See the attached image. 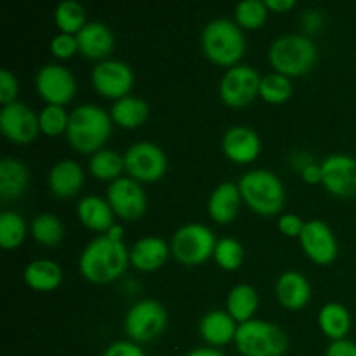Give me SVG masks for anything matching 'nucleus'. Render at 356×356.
<instances>
[{
	"mask_svg": "<svg viewBox=\"0 0 356 356\" xmlns=\"http://www.w3.org/2000/svg\"><path fill=\"white\" fill-rule=\"evenodd\" d=\"M129 263V249L124 242L108 235L96 236L82 250L79 259L80 273L92 284H108L120 277Z\"/></svg>",
	"mask_w": 356,
	"mask_h": 356,
	"instance_id": "f257e3e1",
	"label": "nucleus"
},
{
	"mask_svg": "<svg viewBox=\"0 0 356 356\" xmlns=\"http://www.w3.org/2000/svg\"><path fill=\"white\" fill-rule=\"evenodd\" d=\"M111 134V115L97 104H80L70 113L66 139L80 153L99 152Z\"/></svg>",
	"mask_w": 356,
	"mask_h": 356,
	"instance_id": "f03ea898",
	"label": "nucleus"
},
{
	"mask_svg": "<svg viewBox=\"0 0 356 356\" xmlns=\"http://www.w3.org/2000/svg\"><path fill=\"white\" fill-rule=\"evenodd\" d=\"M202 49L212 63L232 68L245 52V35L235 21L216 17L202 31Z\"/></svg>",
	"mask_w": 356,
	"mask_h": 356,
	"instance_id": "7ed1b4c3",
	"label": "nucleus"
},
{
	"mask_svg": "<svg viewBox=\"0 0 356 356\" xmlns=\"http://www.w3.org/2000/svg\"><path fill=\"white\" fill-rule=\"evenodd\" d=\"M238 190L245 204L257 214H278L285 204L284 184L271 170H249L240 177Z\"/></svg>",
	"mask_w": 356,
	"mask_h": 356,
	"instance_id": "20e7f679",
	"label": "nucleus"
},
{
	"mask_svg": "<svg viewBox=\"0 0 356 356\" xmlns=\"http://www.w3.org/2000/svg\"><path fill=\"white\" fill-rule=\"evenodd\" d=\"M316 61V47L306 35L285 33L270 45V63L285 76L305 75Z\"/></svg>",
	"mask_w": 356,
	"mask_h": 356,
	"instance_id": "39448f33",
	"label": "nucleus"
},
{
	"mask_svg": "<svg viewBox=\"0 0 356 356\" xmlns=\"http://www.w3.org/2000/svg\"><path fill=\"white\" fill-rule=\"evenodd\" d=\"M235 344L243 356H282L289 341L284 330L266 320H249L238 323Z\"/></svg>",
	"mask_w": 356,
	"mask_h": 356,
	"instance_id": "423d86ee",
	"label": "nucleus"
},
{
	"mask_svg": "<svg viewBox=\"0 0 356 356\" xmlns=\"http://www.w3.org/2000/svg\"><path fill=\"white\" fill-rule=\"evenodd\" d=\"M216 243L218 240L209 226L200 222H186L172 235L170 250L181 264L193 266L214 256Z\"/></svg>",
	"mask_w": 356,
	"mask_h": 356,
	"instance_id": "0eeeda50",
	"label": "nucleus"
},
{
	"mask_svg": "<svg viewBox=\"0 0 356 356\" xmlns=\"http://www.w3.org/2000/svg\"><path fill=\"white\" fill-rule=\"evenodd\" d=\"M125 332L136 343H148L155 339L167 327V312L155 299H143L134 302L125 313Z\"/></svg>",
	"mask_w": 356,
	"mask_h": 356,
	"instance_id": "6e6552de",
	"label": "nucleus"
},
{
	"mask_svg": "<svg viewBox=\"0 0 356 356\" xmlns=\"http://www.w3.org/2000/svg\"><path fill=\"white\" fill-rule=\"evenodd\" d=\"M125 170L139 183L159 181L167 170V155L159 145L149 141L134 143L124 155Z\"/></svg>",
	"mask_w": 356,
	"mask_h": 356,
	"instance_id": "1a4fd4ad",
	"label": "nucleus"
},
{
	"mask_svg": "<svg viewBox=\"0 0 356 356\" xmlns=\"http://www.w3.org/2000/svg\"><path fill=\"white\" fill-rule=\"evenodd\" d=\"M259 73L250 65H235L226 70L219 82V96L222 103L233 108H242L252 103L259 94Z\"/></svg>",
	"mask_w": 356,
	"mask_h": 356,
	"instance_id": "9d476101",
	"label": "nucleus"
},
{
	"mask_svg": "<svg viewBox=\"0 0 356 356\" xmlns=\"http://www.w3.org/2000/svg\"><path fill=\"white\" fill-rule=\"evenodd\" d=\"M106 200L113 212L125 221L141 218L148 207V198L141 184L132 177H118L106 190Z\"/></svg>",
	"mask_w": 356,
	"mask_h": 356,
	"instance_id": "9b49d317",
	"label": "nucleus"
},
{
	"mask_svg": "<svg viewBox=\"0 0 356 356\" xmlns=\"http://www.w3.org/2000/svg\"><path fill=\"white\" fill-rule=\"evenodd\" d=\"M90 80L97 92L117 101L129 96V90L134 83V72L127 63L118 59H103L92 68Z\"/></svg>",
	"mask_w": 356,
	"mask_h": 356,
	"instance_id": "f8f14e48",
	"label": "nucleus"
},
{
	"mask_svg": "<svg viewBox=\"0 0 356 356\" xmlns=\"http://www.w3.org/2000/svg\"><path fill=\"white\" fill-rule=\"evenodd\" d=\"M35 86H37L38 94L47 101V104H58V106L72 101L76 92V80L73 73L66 66L56 65V63L45 65L38 70L35 76Z\"/></svg>",
	"mask_w": 356,
	"mask_h": 356,
	"instance_id": "ddd939ff",
	"label": "nucleus"
},
{
	"mask_svg": "<svg viewBox=\"0 0 356 356\" xmlns=\"http://www.w3.org/2000/svg\"><path fill=\"white\" fill-rule=\"evenodd\" d=\"M322 184L339 198L356 197V159L346 153L329 155L322 163Z\"/></svg>",
	"mask_w": 356,
	"mask_h": 356,
	"instance_id": "4468645a",
	"label": "nucleus"
},
{
	"mask_svg": "<svg viewBox=\"0 0 356 356\" xmlns=\"http://www.w3.org/2000/svg\"><path fill=\"white\" fill-rule=\"evenodd\" d=\"M0 129L3 136L17 145H26L37 138L40 131L38 115L28 104L14 101L0 110Z\"/></svg>",
	"mask_w": 356,
	"mask_h": 356,
	"instance_id": "2eb2a0df",
	"label": "nucleus"
},
{
	"mask_svg": "<svg viewBox=\"0 0 356 356\" xmlns=\"http://www.w3.org/2000/svg\"><path fill=\"white\" fill-rule=\"evenodd\" d=\"M302 250L316 264H329L337 256V240L327 222L320 219L306 221L302 233L299 235Z\"/></svg>",
	"mask_w": 356,
	"mask_h": 356,
	"instance_id": "dca6fc26",
	"label": "nucleus"
},
{
	"mask_svg": "<svg viewBox=\"0 0 356 356\" xmlns=\"http://www.w3.org/2000/svg\"><path fill=\"white\" fill-rule=\"evenodd\" d=\"M222 152L236 163H249L259 156L261 139L256 131L245 125H233L222 136Z\"/></svg>",
	"mask_w": 356,
	"mask_h": 356,
	"instance_id": "f3484780",
	"label": "nucleus"
},
{
	"mask_svg": "<svg viewBox=\"0 0 356 356\" xmlns=\"http://www.w3.org/2000/svg\"><path fill=\"white\" fill-rule=\"evenodd\" d=\"M79 51L89 59L103 61L115 47V37L110 26L101 21H90L76 33Z\"/></svg>",
	"mask_w": 356,
	"mask_h": 356,
	"instance_id": "a211bd4d",
	"label": "nucleus"
},
{
	"mask_svg": "<svg viewBox=\"0 0 356 356\" xmlns=\"http://www.w3.org/2000/svg\"><path fill=\"white\" fill-rule=\"evenodd\" d=\"M170 249L167 242L160 236L148 235L139 238L134 245L129 249V261L132 266L141 271H155L165 264Z\"/></svg>",
	"mask_w": 356,
	"mask_h": 356,
	"instance_id": "6ab92c4d",
	"label": "nucleus"
},
{
	"mask_svg": "<svg viewBox=\"0 0 356 356\" xmlns=\"http://www.w3.org/2000/svg\"><path fill=\"white\" fill-rule=\"evenodd\" d=\"M275 292L280 305L287 309H301L312 299V285L299 271H285L278 277Z\"/></svg>",
	"mask_w": 356,
	"mask_h": 356,
	"instance_id": "aec40b11",
	"label": "nucleus"
},
{
	"mask_svg": "<svg viewBox=\"0 0 356 356\" xmlns=\"http://www.w3.org/2000/svg\"><path fill=\"white\" fill-rule=\"evenodd\" d=\"M86 181L82 165L75 160H61L49 172V188L58 198H70L80 191Z\"/></svg>",
	"mask_w": 356,
	"mask_h": 356,
	"instance_id": "412c9836",
	"label": "nucleus"
},
{
	"mask_svg": "<svg viewBox=\"0 0 356 356\" xmlns=\"http://www.w3.org/2000/svg\"><path fill=\"white\" fill-rule=\"evenodd\" d=\"M240 200H242V195H240L238 184L225 181V183L218 184L209 197L207 211L216 222L226 225L238 214Z\"/></svg>",
	"mask_w": 356,
	"mask_h": 356,
	"instance_id": "4be33fe9",
	"label": "nucleus"
},
{
	"mask_svg": "<svg viewBox=\"0 0 356 356\" xmlns=\"http://www.w3.org/2000/svg\"><path fill=\"white\" fill-rule=\"evenodd\" d=\"M198 329H200L205 343L212 344V346H222V344L235 341L238 325H236L235 318L228 312L212 309V312L205 313L202 316Z\"/></svg>",
	"mask_w": 356,
	"mask_h": 356,
	"instance_id": "5701e85b",
	"label": "nucleus"
},
{
	"mask_svg": "<svg viewBox=\"0 0 356 356\" xmlns=\"http://www.w3.org/2000/svg\"><path fill=\"white\" fill-rule=\"evenodd\" d=\"M76 214L83 226L94 232H108L115 225V212L108 200L97 195H87L80 198L76 205Z\"/></svg>",
	"mask_w": 356,
	"mask_h": 356,
	"instance_id": "b1692460",
	"label": "nucleus"
},
{
	"mask_svg": "<svg viewBox=\"0 0 356 356\" xmlns=\"http://www.w3.org/2000/svg\"><path fill=\"white\" fill-rule=\"evenodd\" d=\"M30 183L28 167L17 159H3L0 162V195L6 200L19 198Z\"/></svg>",
	"mask_w": 356,
	"mask_h": 356,
	"instance_id": "393cba45",
	"label": "nucleus"
},
{
	"mask_svg": "<svg viewBox=\"0 0 356 356\" xmlns=\"http://www.w3.org/2000/svg\"><path fill=\"white\" fill-rule=\"evenodd\" d=\"M23 278L28 287L40 292H51L61 285L63 270L54 261L37 259L24 268Z\"/></svg>",
	"mask_w": 356,
	"mask_h": 356,
	"instance_id": "a878e982",
	"label": "nucleus"
},
{
	"mask_svg": "<svg viewBox=\"0 0 356 356\" xmlns=\"http://www.w3.org/2000/svg\"><path fill=\"white\" fill-rule=\"evenodd\" d=\"M149 106L145 99L138 96H125L111 104V120L125 129H136L148 118Z\"/></svg>",
	"mask_w": 356,
	"mask_h": 356,
	"instance_id": "bb28decb",
	"label": "nucleus"
},
{
	"mask_svg": "<svg viewBox=\"0 0 356 356\" xmlns=\"http://www.w3.org/2000/svg\"><path fill=\"white\" fill-rule=\"evenodd\" d=\"M318 325L332 341L346 339V334L351 329V315L346 306L339 302H327L318 313Z\"/></svg>",
	"mask_w": 356,
	"mask_h": 356,
	"instance_id": "cd10ccee",
	"label": "nucleus"
},
{
	"mask_svg": "<svg viewBox=\"0 0 356 356\" xmlns=\"http://www.w3.org/2000/svg\"><path fill=\"white\" fill-rule=\"evenodd\" d=\"M226 306H228V313L235 318V322H249V320H252L254 313L259 306V296L252 285L238 284L228 292Z\"/></svg>",
	"mask_w": 356,
	"mask_h": 356,
	"instance_id": "c85d7f7f",
	"label": "nucleus"
},
{
	"mask_svg": "<svg viewBox=\"0 0 356 356\" xmlns=\"http://www.w3.org/2000/svg\"><path fill=\"white\" fill-rule=\"evenodd\" d=\"M90 174L97 179L115 181L118 179L122 170L125 169L124 155H120L115 149H99L94 153L89 160Z\"/></svg>",
	"mask_w": 356,
	"mask_h": 356,
	"instance_id": "c756f323",
	"label": "nucleus"
},
{
	"mask_svg": "<svg viewBox=\"0 0 356 356\" xmlns=\"http://www.w3.org/2000/svg\"><path fill=\"white\" fill-rule=\"evenodd\" d=\"M31 236L37 240L42 245H58L63 240L65 235V228H63V222L58 216L51 214V212H42L37 218L31 221Z\"/></svg>",
	"mask_w": 356,
	"mask_h": 356,
	"instance_id": "7c9ffc66",
	"label": "nucleus"
},
{
	"mask_svg": "<svg viewBox=\"0 0 356 356\" xmlns=\"http://www.w3.org/2000/svg\"><path fill=\"white\" fill-rule=\"evenodd\" d=\"M54 21L63 33L76 35L86 26V9L76 0H63L54 10Z\"/></svg>",
	"mask_w": 356,
	"mask_h": 356,
	"instance_id": "2f4dec72",
	"label": "nucleus"
},
{
	"mask_svg": "<svg viewBox=\"0 0 356 356\" xmlns=\"http://www.w3.org/2000/svg\"><path fill=\"white\" fill-rule=\"evenodd\" d=\"M294 92V86L291 82V76H285L282 73H268L261 79L259 96L264 101L273 104H280L289 101V97Z\"/></svg>",
	"mask_w": 356,
	"mask_h": 356,
	"instance_id": "473e14b6",
	"label": "nucleus"
},
{
	"mask_svg": "<svg viewBox=\"0 0 356 356\" xmlns=\"http://www.w3.org/2000/svg\"><path fill=\"white\" fill-rule=\"evenodd\" d=\"M26 236V222L17 212L6 211L0 216V245L3 249H16Z\"/></svg>",
	"mask_w": 356,
	"mask_h": 356,
	"instance_id": "72a5a7b5",
	"label": "nucleus"
},
{
	"mask_svg": "<svg viewBox=\"0 0 356 356\" xmlns=\"http://www.w3.org/2000/svg\"><path fill=\"white\" fill-rule=\"evenodd\" d=\"M268 10L264 0H242L235 7V19L240 26L256 30L266 21Z\"/></svg>",
	"mask_w": 356,
	"mask_h": 356,
	"instance_id": "f704fd0d",
	"label": "nucleus"
},
{
	"mask_svg": "<svg viewBox=\"0 0 356 356\" xmlns=\"http://www.w3.org/2000/svg\"><path fill=\"white\" fill-rule=\"evenodd\" d=\"M214 259L222 270L226 271L238 270L243 263L242 243L235 238H229V236L218 240L214 249Z\"/></svg>",
	"mask_w": 356,
	"mask_h": 356,
	"instance_id": "c9c22d12",
	"label": "nucleus"
},
{
	"mask_svg": "<svg viewBox=\"0 0 356 356\" xmlns=\"http://www.w3.org/2000/svg\"><path fill=\"white\" fill-rule=\"evenodd\" d=\"M70 115L66 110L58 104H47L44 110L38 115V124H40V131L47 136H59L68 129Z\"/></svg>",
	"mask_w": 356,
	"mask_h": 356,
	"instance_id": "e433bc0d",
	"label": "nucleus"
},
{
	"mask_svg": "<svg viewBox=\"0 0 356 356\" xmlns=\"http://www.w3.org/2000/svg\"><path fill=\"white\" fill-rule=\"evenodd\" d=\"M79 51V42H76V35L70 33H58L56 37H52L51 40V52L56 58H72L75 52Z\"/></svg>",
	"mask_w": 356,
	"mask_h": 356,
	"instance_id": "4c0bfd02",
	"label": "nucleus"
},
{
	"mask_svg": "<svg viewBox=\"0 0 356 356\" xmlns=\"http://www.w3.org/2000/svg\"><path fill=\"white\" fill-rule=\"evenodd\" d=\"M17 87H19V83H17L14 73H10L7 68L0 70V101H2V104H9L16 101Z\"/></svg>",
	"mask_w": 356,
	"mask_h": 356,
	"instance_id": "58836bf2",
	"label": "nucleus"
},
{
	"mask_svg": "<svg viewBox=\"0 0 356 356\" xmlns=\"http://www.w3.org/2000/svg\"><path fill=\"white\" fill-rule=\"evenodd\" d=\"M305 225H306V221H302L298 214H292V212L282 214L280 218H278V229H280V232L287 236L301 235Z\"/></svg>",
	"mask_w": 356,
	"mask_h": 356,
	"instance_id": "ea45409f",
	"label": "nucleus"
},
{
	"mask_svg": "<svg viewBox=\"0 0 356 356\" xmlns=\"http://www.w3.org/2000/svg\"><path fill=\"white\" fill-rule=\"evenodd\" d=\"M103 356H146L145 351L139 348V344L131 343V341H117L111 343L104 350Z\"/></svg>",
	"mask_w": 356,
	"mask_h": 356,
	"instance_id": "a19ab883",
	"label": "nucleus"
},
{
	"mask_svg": "<svg viewBox=\"0 0 356 356\" xmlns=\"http://www.w3.org/2000/svg\"><path fill=\"white\" fill-rule=\"evenodd\" d=\"M325 356H356V343L350 339L332 341L327 348Z\"/></svg>",
	"mask_w": 356,
	"mask_h": 356,
	"instance_id": "79ce46f5",
	"label": "nucleus"
},
{
	"mask_svg": "<svg viewBox=\"0 0 356 356\" xmlns=\"http://www.w3.org/2000/svg\"><path fill=\"white\" fill-rule=\"evenodd\" d=\"M301 176L306 183L316 184L322 183V165L315 162H308L301 167Z\"/></svg>",
	"mask_w": 356,
	"mask_h": 356,
	"instance_id": "37998d69",
	"label": "nucleus"
},
{
	"mask_svg": "<svg viewBox=\"0 0 356 356\" xmlns=\"http://www.w3.org/2000/svg\"><path fill=\"white\" fill-rule=\"evenodd\" d=\"M264 3H266L268 9L278 10V13H285L296 6L294 0H264Z\"/></svg>",
	"mask_w": 356,
	"mask_h": 356,
	"instance_id": "c03bdc74",
	"label": "nucleus"
},
{
	"mask_svg": "<svg viewBox=\"0 0 356 356\" xmlns=\"http://www.w3.org/2000/svg\"><path fill=\"white\" fill-rule=\"evenodd\" d=\"M186 356H226L222 351L216 350V348H197V350L190 351Z\"/></svg>",
	"mask_w": 356,
	"mask_h": 356,
	"instance_id": "a18cd8bd",
	"label": "nucleus"
},
{
	"mask_svg": "<svg viewBox=\"0 0 356 356\" xmlns=\"http://www.w3.org/2000/svg\"><path fill=\"white\" fill-rule=\"evenodd\" d=\"M106 235L110 236L111 240H117V242H122V236H124V226L122 225H113L106 232Z\"/></svg>",
	"mask_w": 356,
	"mask_h": 356,
	"instance_id": "49530a36",
	"label": "nucleus"
}]
</instances>
